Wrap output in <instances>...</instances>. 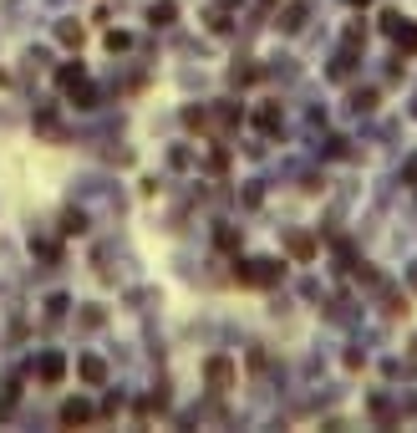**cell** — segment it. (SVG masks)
I'll list each match as a JSON object with an SVG mask.
<instances>
[{
  "mask_svg": "<svg viewBox=\"0 0 417 433\" xmlns=\"http://www.w3.org/2000/svg\"><path fill=\"white\" fill-rule=\"evenodd\" d=\"M209 387L214 393H229L234 387V362L229 357H209Z\"/></svg>",
  "mask_w": 417,
  "mask_h": 433,
  "instance_id": "1",
  "label": "cell"
},
{
  "mask_svg": "<svg viewBox=\"0 0 417 433\" xmlns=\"http://www.w3.org/2000/svg\"><path fill=\"white\" fill-rule=\"evenodd\" d=\"M387 31H392V41L407 51V56H417V26L412 20H397V15H387Z\"/></svg>",
  "mask_w": 417,
  "mask_h": 433,
  "instance_id": "2",
  "label": "cell"
},
{
  "mask_svg": "<svg viewBox=\"0 0 417 433\" xmlns=\"http://www.w3.org/2000/svg\"><path fill=\"white\" fill-rule=\"evenodd\" d=\"M239 280H250V286H270V280H280V265H275V260H250V270H239Z\"/></svg>",
  "mask_w": 417,
  "mask_h": 433,
  "instance_id": "3",
  "label": "cell"
},
{
  "mask_svg": "<svg viewBox=\"0 0 417 433\" xmlns=\"http://www.w3.org/2000/svg\"><path fill=\"white\" fill-rule=\"evenodd\" d=\"M86 418H92L86 403H67V408H61V423H86Z\"/></svg>",
  "mask_w": 417,
  "mask_h": 433,
  "instance_id": "4",
  "label": "cell"
},
{
  "mask_svg": "<svg viewBox=\"0 0 417 433\" xmlns=\"http://www.w3.org/2000/svg\"><path fill=\"white\" fill-rule=\"evenodd\" d=\"M61 372H67V362H61V357H46V362H41V377H46V382H61Z\"/></svg>",
  "mask_w": 417,
  "mask_h": 433,
  "instance_id": "5",
  "label": "cell"
},
{
  "mask_svg": "<svg viewBox=\"0 0 417 433\" xmlns=\"http://www.w3.org/2000/svg\"><path fill=\"white\" fill-rule=\"evenodd\" d=\"M290 255H295V260H311V255H316V245L305 240V234H295V240H290Z\"/></svg>",
  "mask_w": 417,
  "mask_h": 433,
  "instance_id": "6",
  "label": "cell"
},
{
  "mask_svg": "<svg viewBox=\"0 0 417 433\" xmlns=\"http://www.w3.org/2000/svg\"><path fill=\"white\" fill-rule=\"evenodd\" d=\"M82 377H86V382H102V362L86 357V362H82Z\"/></svg>",
  "mask_w": 417,
  "mask_h": 433,
  "instance_id": "7",
  "label": "cell"
},
{
  "mask_svg": "<svg viewBox=\"0 0 417 433\" xmlns=\"http://www.w3.org/2000/svg\"><path fill=\"white\" fill-rule=\"evenodd\" d=\"M351 6H371V0H351Z\"/></svg>",
  "mask_w": 417,
  "mask_h": 433,
  "instance_id": "8",
  "label": "cell"
},
{
  "mask_svg": "<svg viewBox=\"0 0 417 433\" xmlns=\"http://www.w3.org/2000/svg\"><path fill=\"white\" fill-rule=\"evenodd\" d=\"M265 6H275V0H265Z\"/></svg>",
  "mask_w": 417,
  "mask_h": 433,
  "instance_id": "9",
  "label": "cell"
}]
</instances>
